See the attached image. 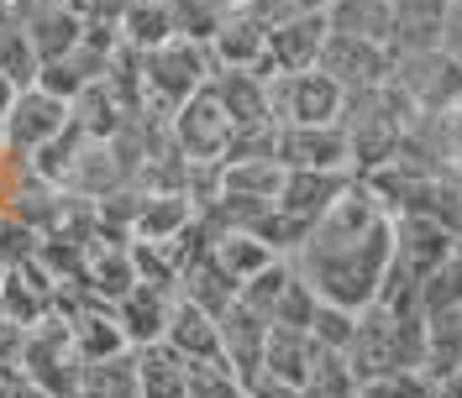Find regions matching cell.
<instances>
[{
	"label": "cell",
	"instance_id": "6da1fadb",
	"mask_svg": "<svg viewBox=\"0 0 462 398\" xmlns=\"http://www.w3.org/2000/svg\"><path fill=\"white\" fill-rule=\"evenodd\" d=\"M389 257H394V215L383 210V199L363 178H352L289 262L316 288L320 304L363 314L368 304H378Z\"/></svg>",
	"mask_w": 462,
	"mask_h": 398
},
{
	"label": "cell",
	"instance_id": "7a4b0ae2",
	"mask_svg": "<svg viewBox=\"0 0 462 398\" xmlns=\"http://www.w3.org/2000/svg\"><path fill=\"white\" fill-rule=\"evenodd\" d=\"M346 362L357 372V388L383 372H404L426 362V310H389L368 304L357 314V330L346 346Z\"/></svg>",
	"mask_w": 462,
	"mask_h": 398
},
{
	"label": "cell",
	"instance_id": "3957f363",
	"mask_svg": "<svg viewBox=\"0 0 462 398\" xmlns=\"http://www.w3.org/2000/svg\"><path fill=\"white\" fill-rule=\"evenodd\" d=\"M389 89L400 100L410 121H441L462 105V68L452 53L441 48H415V53H394V74H389Z\"/></svg>",
	"mask_w": 462,
	"mask_h": 398
},
{
	"label": "cell",
	"instance_id": "277c9868",
	"mask_svg": "<svg viewBox=\"0 0 462 398\" xmlns=\"http://www.w3.org/2000/svg\"><path fill=\"white\" fill-rule=\"evenodd\" d=\"M137 74H143V95L179 111L189 95H200L210 79H216V58L205 42H189V37H169L163 48L152 53H137Z\"/></svg>",
	"mask_w": 462,
	"mask_h": 398
},
{
	"label": "cell",
	"instance_id": "5b68a950",
	"mask_svg": "<svg viewBox=\"0 0 462 398\" xmlns=\"http://www.w3.org/2000/svg\"><path fill=\"white\" fill-rule=\"evenodd\" d=\"M169 137H173V152L184 163H226L231 158V142H236V121L226 115L221 95L205 85L200 95H189L169 121Z\"/></svg>",
	"mask_w": 462,
	"mask_h": 398
},
{
	"label": "cell",
	"instance_id": "8992f818",
	"mask_svg": "<svg viewBox=\"0 0 462 398\" xmlns=\"http://www.w3.org/2000/svg\"><path fill=\"white\" fill-rule=\"evenodd\" d=\"M342 105H346V89L331 74H320V68L273 74L268 79L273 126H342Z\"/></svg>",
	"mask_w": 462,
	"mask_h": 398
},
{
	"label": "cell",
	"instance_id": "52a82bcc",
	"mask_svg": "<svg viewBox=\"0 0 462 398\" xmlns=\"http://www.w3.org/2000/svg\"><path fill=\"white\" fill-rule=\"evenodd\" d=\"M69 126H74L69 100L48 95L42 85H27V89H16L11 111H5V121H0V142H5L11 158H27L32 163V158H37L48 142H58Z\"/></svg>",
	"mask_w": 462,
	"mask_h": 398
},
{
	"label": "cell",
	"instance_id": "ba28073f",
	"mask_svg": "<svg viewBox=\"0 0 462 398\" xmlns=\"http://www.w3.org/2000/svg\"><path fill=\"white\" fill-rule=\"evenodd\" d=\"M320 74H331L346 95H363V89H383L394 74V48H383L374 37H352V32H326V48H320Z\"/></svg>",
	"mask_w": 462,
	"mask_h": 398
},
{
	"label": "cell",
	"instance_id": "9c48e42d",
	"mask_svg": "<svg viewBox=\"0 0 462 398\" xmlns=\"http://www.w3.org/2000/svg\"><path fill=\"white\" fill-rule=\"evenodd\" d=\"M79 367H85V357H79V346H74L69 320L42 314V320L32 325V336H27V377L37 383V388H48L53 398H74Z\"/></svg>",
	"mask_w": 462,
	"mask_h": 398
},
{
	"label": "cell",
	"instance_id": "30bf717a",
	"mask_svg": "<svg viewBox=\"0 0 462 398\" xmlns=\"http://www.w3.org/2000/svg\"><path fill=\"white\" fill-rule=\"evenodd\" d=\"M205 48L216 58V74H221V68H253V74L268 79V22L253 16L247 5L226 11L221 27H216V37H210Z\"/></svg>",
	"mask_w": 462,
	"mask_h": 398
},
{
	"label": "cell",
	"instance_id": "8fae6325",
	"mask_svg": "<svg viewBox=\"0 0 462 398\" xmlns=\"http://www.w3.org/2000/svg\"><path fill=\"white\" fill-rule=\"evenodd\" d=\"M273 158L284 168H320V173H352L346 168V131L342 126H279Z\"/></svg>",
	"mask_w": 462,
	"mask_h": 398
},
{
	"label": "cell",
	"instance_id": "7c38bea8",
	"mask_svg": "<svg viewBox=\"0 0 462 398\" xmlns=\"http://www.w3.org/2000/svg\"><path fill=\"white\" fill-rule=\"evenodd\" d=\"M326 32H331L326 11L268 27V79L273 74H305V68H316L320 48H326Z\"/></svg>",
	"mask_w": 462,
	"mask_h": 398
},
{
	"label": "cell",
	"instance_id": "4fadbf2b",
	"mask_svg": "<svg viewBox=\"0 0 462 398\" xmlns=\"http://www.w3.org/2000/svg\"><path fill=\"white\" fill-rule=\"evenodd\" d=\"M352 184V173H320V168H284V189L273 199V210H284L289 221L310 231L342 199V189Z\"/></svg>",
	"mask_w": 462,
	"mask_h": 398
},
{
	"label": "cell",
	"instance_id": "5bb4252c",
	"mask_svg": "<svg viewBox=\"0 0 462 398\" xmlns=\"http://www.w3.org/2000/svg\"><path fill=\"white\" fill-rule=\"evenodd\" d=\"M163 346H173L184 362H226L221 351V320L210 310H200L195 299H173L169 310V330H163Z\"/></svg>",
	"mask_w": 462,
	"mask_h": 398
},
{
	"label": "cell",
	"instance_id": "9a60e30c",
	"mask_svg": "<svg viewBox=\"0 0 462 398\" xmlns=\"http://www.w3.org/2000/svg\"><path fill=\"white\" fill-rule=\"evenodd\" d=\"M173 299H179V294H173V288H158V284H132L116 299V325L126 330V346H132V351L163 341Z\"/></svg>",
	"mask_w": 462,
	"mask_h": 398
},
{
	"label": "cell",
	"instance_id": "2e32d148",
	"mask_svg": "<svg viewBox=\"0 0 462 398\" xmlns=\"http://www.w3.org/2000/svg\"><path fill=\"white\" fill-rule=\"evenodd\" d=\"M268 314H258V310H247L242 299L231 304L226 314H221V351H226V362H231V372L242 377V388H247V377L263 367V346H268Z\"/></svg>",
	"mask_w": 462,
	"mask_h": 398
},
{
	"label": "cell",
	"instance_id": "e0dca14e",
	"mask_svg": "<svg viewBox=\"0 0 462 398\" xmlns=\"http://www.w3.org/2000/svg\"><path fill=\"white\" fill-rule=\"evenodd\" d=\"M210 89L221 95L226 115L236 121V131H258V126H273V111H268V79L253 74V68H221Z\"/></svg>",
	"mask_w": 462,
	"mask_h": 398
},
{
	"label": "cell",
	"instance_id": "ac0fdd59",
	"mask_svg": "<svg viewBox=\"0 0 462 398\" xmlns=\"http://www.w3.org/2000/svg\"><path fill=\"white\" fill-rule=\"evenodd\" d=\"M457 367H462V304H436V310H426V362H420V372L441 388Z\"/></svg>",
	"mask_w": 462,
	"mask_h": 398
},
{
	"label": "cell",
	"instance_id": "d6986e66",
	"mask_svg": "<svg viewBox=\"0 0 462 398\" xmlns=\"http://www.w3.org/2000/svg\"><path fill=\"white\" fill-rule=\"evenodd\" d=\"M210 257H216V267L236 278V284H247V278H258L263 267H273L279 252L263 241L258 231H216L210 226Z\"/></svg>",
	"mask_w": 462,
	"mask_h": 398
},
{
	"label": "cell",
	"instance_id": "ffe728a7",
	"mask_svg": "<svg viewBox=\"0 0 462 398\" xmlns=\"http://www.w3.org/2000/svg\"><path fill=\"white\" fill-rule=\"evenodd\" d=\"M137 388L143 398H189V362L173 351V346L152 341V346H137Z\"/></svg>",
	"mask_w": 462,
	"mask_h": 398
},
{
	"label": "cell",
	"instance_id": "44dd1931",
	"mask_svg": "<svg viewBox=\"0 0 462 398\" xmlns=\"http://www.w3.org/2000/svg\"><path fill=\"white\" fill-rule=\"evenodd\" d=\"M394 5V53L415 48H441V22H447V0H389Z\"/></svg>",
	"mask_w": 462,
	"mask_h": 398
},
{
	"label": "cell",
	"instance_id": "7402d4cb",
	"mask_svg": "<svg viewBox=\"0 0 462 398\" xmlns=\"http://www.w3.org/2000/svg\"><path fill=\"white\" fill-rule=\"evenodd\" d=\"M279 189H284V163L279 158H231V163H221V194L273 204Z\"/></svg>",
	"mask_w": 462,
	"mask_h": 398
},
{
	"label": "cell",
	"instance_id": "603a6c76",
	"mask_svg": "<svg viewBox=\"0 0 462 398\" xmlns=\"http://www.w3.org/2000/svg\"><path fill=\"white\" fill-rule=\"evenodd\" d=\"M331 32H352V37H374L383 48H394V5L389 0H331L326 5Z\"/></svg>",
	"mask_w": 462,
	"mask_h": 398
},
{
	"label": "cell",
	"instance_id": "cb8c5ba5",
	"mask_svg": "<svg viewBox=\"0 0 462 398\" xmlns=\"http://www.w3.org/2000/svg\"><path fill=\"white\" fill-rule=\"evenodd\" d=\"M74 398H143V388H137V357L121 351V357H106V362H85L79 383H74Z\"/></svg>",
	"mask_w": 462,
	"mask_h": 398
},
{
	"label": "cell",
	"instance_id": "d4e9b609",
	"mask_svg": "<svg viewBox=\"0 0 462 398\" xmlns=\"http://www.w3.org/2000/svg\"><path fill=\"white\" fill-rule=\"evenodd\" d=\"M0 74H11L22 89L37 85V74H42V58L32 48L27 22H22L16 5H0Z\"/></svg>",
	"mask_w": 462,
	"mask_h": 398
},
{
	"label": "cell",
	"instance_id": "484cf974",
	"mask_svg": "<svg viewBox=\"0 0 462 398\" xmlns=\"http://www.w3.org/2000/svg\"><path fill=\"white\" fill-rule=\"evenodd\" d=\"M173 37V16H169V0H126L121 5V42L132 53H152Z\"/></svg>",
	"mask_w": 462,
	"mask_h": 398
},
{
	"label": "cell",
	"instance_id": "4316f807",
	"mask_svg": "<svg viewBox=\"0 0 462 398\" xmlns=\"http://www.w3.org/2000/svg\"><path fill=\"white\" fill-rule=\"evenodd\" d=\"M300 388H305V398H357V372L346 362V351L316 341V357H310Z\"/></svg>",
	"mask_w": 462,
	"mask_h": 398
},
{
	"label": "cell",
	"instance_id": "83f0119b",
	"mask_svg": "<svg viewBox=\"0 0 462 398\" xmlns=\"http://www.w3.org/2000/svg\"><path fill=\"white\" fill-rule=\"evenodd\" d=\"M69 330H74V346H79V357H85V362H106V357L132 351V346H126V330L116 325V310L74 314V320H69Z\"/></svg>",
	"mask_w": 462,
	"mask_h": 398
},
{
	"label": "cell",
	"instance_id": "f1b7e54d",
	"mask_svg": "<svg viewBox=\"0 0 462 398\" xmlns=\"http://www.w3.org/2000/svg\"><path fill=\"white\" fill-rule=\"evenodd\" d=\"M89 278H95V294L100 299H121L126 288L137 284V267H132V247H121V252H95L89 262Z\"/></svg>",
	"mask_w": 462,
	"mask_h": 398
},
{
	"label": "cell",
	"instance_id": "f546056e",
	"mask_svg": "<svg viewBox=\"0 0 462 398\" xmlns=\"http://www.w3.org/2000/svg\"><path fill=\"white\" fill-rule=\"evenodd\" d=\"M189 398H247L231 362H189Z\"/></svg>",
	"mask_w": 462,
	"mask_h": 398
},
{
	"label": "cell",
	"instance_id": "4dcf8cb0",
	"mask_svg": "<svg viewBox=\"0 0 462 398\" xmlns=\"http://www.w3.org/2000/svg\"><path fill=\"white\" fill-rule=\"evenodd\" d=\"M436 383L420 367H404V372H383V377H368L357 398H431Z\"/></svg>",
	"mask_w": 462,
	"mask_h": 398
},
{
	"label": "cell",
	"instance_id": "1f68e13d",
	"mask_svg": "<svg viewBox=\"0 0 462 398\" xmlns=\"http://www.w3.org/2000/svg\"><path fill=\"white\" fill-rule=\"evenodd\" d=\"M352 330H357V314L337 310V304H320L316 320H310V336H316L320 346H337V351H346V346H352Z\"/></svg>",
	"mask_w": 462,
	"mask_h": 398
},
{
	"label": "cell",
	"instance_id": "d6a6232c",
	"mask_svg": "<svg viewBox=\"0 0 462 398\" xmlns=\"http://www.w3.org/2000/svg\"><path fill=\"white\" fill-rule=\"evenodd\" d=\"M331 0H247V11L253 16H263L268 27H279V22H294V16H316V11H326Z\"/></svg>",
	"mask_w": 462,
	"mask_h": 398
},
{
	"label": "cell",
	"instance_id": "836d02e7",
	"mask_svg": "<svg viewBox=\"0 0 462 398\" xmlns=\"http://www.w3.org/2000/svg\"><path fill=\"white\" fill-rule=\"evenodd\" d=\"M441 53L457 58L462 68V0H447V22H441Z\"/></svg>",
	"mask_w": 462,
	"mask_h": 398
},
{
	"label": "cell",
	"instance_id": "e575fe53",
	"mask_svg": "<svg viewBox=\"0 0 462 398\" xmlns=\"http://www.w3.org/2000/svg\"><path fill=\"white\" fill-rule=\"evenodd\" d=\"M16 79H11V74H0V121H5V111H11V100H16Z\"/></svg>",
	"mask_w": 462,
	"mask_h": 398
},
{
	"label": "cell",
	"instance_id": "d590c367",
	"mask_svg": "<svg viewBox=\"0 0 462 398\" xmlns=\"http://www.w3.org/2000/svg\"><path fill=\"white\" fill-rule=\"evenodd\" d=\"M0 5H16V0H0Z\"/></svg>",
	"mask_w": 462,
	"mask_h": 398
},
{
	"label": "cell",
	"instance_id": "8d00e7d4",
	"mask_svg": "<svg viewBox=\"0 0 462 398\" xmlns=\"http://www.w3.org/2000/svg\"><path fill=\"white\" fill-rule=\"evenodd\" d=\"M0 158H5V142H0Z\"/></svg>",
	"mask_w": 462,
	"mask_h": 398
}]
</instances>
